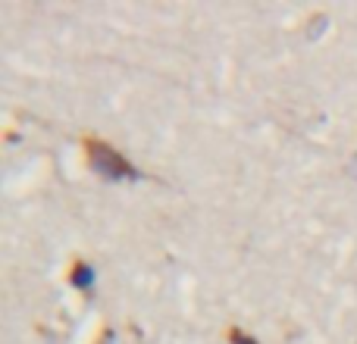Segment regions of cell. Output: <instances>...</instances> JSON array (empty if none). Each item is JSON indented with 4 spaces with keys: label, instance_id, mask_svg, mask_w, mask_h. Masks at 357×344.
I'll list each match as a JSON object with an SVG mask.
<instances>
[{
    "label": "cell",
    "instance_id": "obj_1",
    "mask_svg": "<svg viewBox=\"0 0 357 344\" xmlns=\"http://www.w3.org/2000/svg\"><path fill=\"white\" fill-rule=\"evenodd\" d=\"M85 154H88L91 169L98 172L100 178H110V182H126V178H132V182H135V178H142V172L132 166L123 154H116V150H113L107 141L88 138V141H85Z\"/></svg>",
    "mask_w": 357,
    "mask_h": 344
},
{
    "label": "cell",
    "instance_id": "obj_4",
    "mask_svg": "<svg viewBox=\"0 0 357 344\" xmlns=\"http://www.w3.org/2000/svg\"><path fill=\"white\" fill-rule=\"evenodd\" d=\"M113 338H116V335H113V329H104V341H98V344H113Z\"/></svg>",
    "mask_w": 357,
    "mask_h": 344
},
{
    "label": "cell",
    "instance_id": "obj_2",
    "mask_svg": "<svg viewBox=\"0 0 357 344\" xmlns=\"http://www.w3.org/2000/svg\"><path fill=\"white\" fill-rule=\"evenodd\" d=\"M69 282L75 285V288H82V291H91V285H94V269L88 263H75L73 266V276H69Z\"/></svg>",
    "mask_w": 357,
    "mask_h": 344
},
{
    "label": "cell",
    "instance_id": "obj_3",
    "mask_svg": "<svg viewBox=\"0 0 357 344\" xmlns=\"http://www.w3.org/2000/svg\"><path fill=\"white\" fill-rule=\"evenodd\" d=\"M229 341H232V344H260V341H254L251 335L241 332V329H232V332H229Z\"/></svg>",
    "mask_w": 357,
    "mask_h": 344
}]
</instances>
